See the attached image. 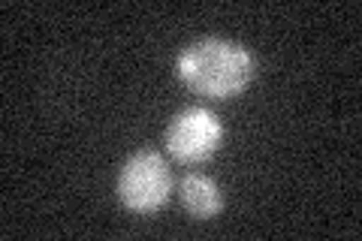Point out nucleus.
Masks as SVG:
<instances>
[{
    "instance_id": "2",
    "label": "nucleus",
    "mask_w": 362,
    "mask_h": 241,
    "mask_svg": "<svg viewBox=\"0 0 362 241\" xmlns=\"http://www.w3.org/2000/svg\"><path fill=\"white\" fill-rule=\"evenodd\" d=\"M173 196V175L154 148L130 154L118 172V199L133 214H154Z\"/></svg>"
},
{
    "instance_id": "4",
    "label": "nucleus",
    "mask_w": 362,
    "mask_h": 241,
    "mask_svg": "<svg viewBox=\"0 0 362 241\" xmlns=\"http://www.w3.org/2000/svg\"><path fill=\"white\" fill-rule=\"evenodd\" d=\"M181 205L194 221H214L223 211V193L214 178L202 172H187L181 178Z\"/></svg>"
},
{
    "instance_id": "3",
    "label": "nucleus",
    "mask_w": 362,
    "mask_h": 241,
    "mask_svg": "<svg viewBox=\"0 0 362 241\" xmlns=\"http://www.w3.org/2000/svg\"><path fill=\"white\" fill-rule=\"evenodd\" d=\"M223 142V124L206 106H190L178 112L166 127V151L178 163H206Z\"/></svg>"
},
{
    "instance_id": "1",
    "label": "nucleus",
    "mask_w": 362,
    "mask_h": 241,
    "mask_svg": "<svg viewBox=\"0 0 362 241\" xmlns=\"http://www.w3.org/2000/svg\"><path fill=\"white\" fill-rule=\"evenodd\" d=\"M175 73L199 97L233 100L254 82L257 61L242 42L206 37V40L190 42L178 54Z\"/></svg>"
}]
</instances>
